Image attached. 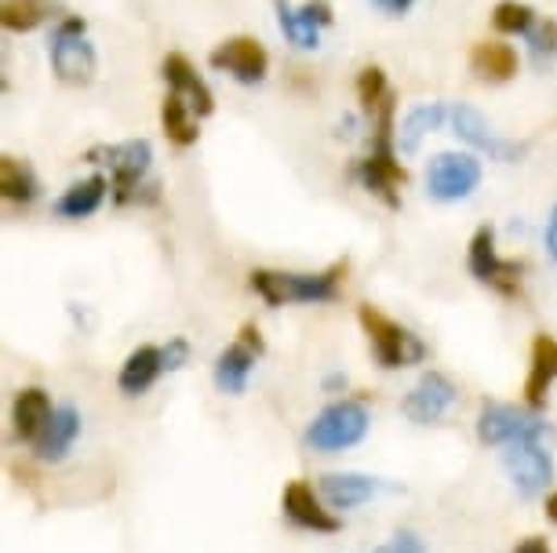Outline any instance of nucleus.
I'll list each match as a JSON object with an SVG mask.
<instances>
[{
  "mask_svg": "<svg viewBox=\"0 0 557 553\" xmlns=\"http://www.w3.org/2000/svg\"><path fill=\"white\" fill-rule=\"evenodd\" d=\"M357 179L386 208H401V186L408 183V172L394 161V96L375 113V146L357 164Z\"/></svg>",
  "mask_w": 557,
  "mask_h": 553,
  "instance_id": "1",
  "label": "nucleus"
},
{
  "mask_svg": "<svg viewBox=\"0 0 557 553\" xmlns=\"http://www.w3.org/2000/svg\"><path fill=\"white\" fill-rule=\"evenodd\" d=\"M346 277V263H335L324 274H277V269H251V288L270 306L288 302H332L339 296V280Z\"/></svg>",
  "mask_w": 557,
  "mask_h": 553,
  "instance_id": "2",
  "label": "nucleus"
},
{
  "mask_svg": "<svg viewBox=\"0 0 557 553\" xmlns=\"http://www.w3.org/2000/svg\"><path fill=\"white\" fill-rule=\"evenodd\" d=\"M357 321H361L368 342H372V353L380 361V368L394 372V368H408V364H419L426 357V347L419 342L412 331L401 328L397 321L386 317L383 310H375L372 302H364L357 310Z\"/></svg>",
  "mask_w": 557,
  "mask_h": 553,
  "instance_id": "3",
  "label": "nucleus"
},
{
  "mask_svg": "<svg viewBox=\"0 0 557 553\" xmlns=\"http://www.w3.org/2000/svg\"><path fill=\"white\" fill-rule=\"evenodd\" d=\"M88 164H107L110 175H113V201L117 204H128L139 197V186L150 172V161H153V146L146 139H128V142H113V146H91L84 153Z\"/></svg>",
  "mask_w": 557,
  "mask_h": 553,
  "instance_id": "4",
  "label": "nucleus"
},
{
  "mask_svg": "<svg viewBox=\"0 0 557 553\" xmlns=\"http://www.w3.org/2000/svg\"><path fill=\"white\" fill-rule=\"evenodd\" d=\"M51 70L66 85H91L96 80V48L84 40V18L70 15L55 26L51 37Z\"/></svg>",
  "mask_w": 557,
  "mask_h": 553,
  "instance_id": "5",
  "label": "nucleus"
},
{
  "mask_svg": "<svg viewBox=\"0 0 557 553\" xmlns=\"http://www.w3.org/2000/svg\"><path fill=\"white\" fill-rule=\"evenodd\" d=\"M364 433H368L364 404L361 401H335L310 423L307 444L318 448V452H343V448H354L357 441H364Z\"/></svg>",
  "mask_w": 557,
  "mask_h": 553,
  "instance_id": "6",
  "label": "nucleus"
},
{
  "mask_svg": "<svg viewBox=\"0 0 557 553\" xmlns=\"http://www.w3.org/2000/svg\"><path fill=\"white\" fill-rule=\"evenodd\" d=\"M481 161L474 153H437L426 168V193L434 201H462L478 190Z\"/></svg>",
  "mask_w": 557,
  "mask_h": 553,
  "instance_id": "7",
  "label": "nucleus"
},
{
  "mask_svg": "<svg viewBox=\"0 0 557 553\" xmlns=\"http://www.w3.org/2000/svg\"><path fill=\"white\" fill-rule=\"evenodd\" d=\"M478 437L485 444L507 448L513 441H529V437H546V423L540 415H532L529 409L518 404H485L478 415Z\"/></svg>",
  "mask_w": 557,
  "mask_h": 553,
  "instance_id": "8",
  "label": "nucleus"
},
{
  "mask_svg": "<svg viewBox=\"0 0 557 553\" xmlns=\"http://www.w3.org/2000/svg\"><path fill=\"white\" fill-rule=\"evenodd\" d=\"M470 274L507 299L521 296V266L496 255V229L492 226H481L470 241Z\"/></svg>",
  "mask_w": 557,
  "mask_h": 553,
  "instance_id": "9",
  "label": "nucleus"
},
{
  "mask_svg": "<svg viewBox=\"0 0 557 553\" xmlns=\"http://www.w3.org/2000/svg\"><path fill=\"white\" fill-rule=\"evenodd\" d=\"M503 466H507L510 481L521 495H540L546 488V481H550V474H554L550 452L543 448L540 437L507 444V452H503Z\"/></svg>",
  "mask_w": 557,
  "mask_h": 553,
  "instance_id": "10",
  "label": "nucleus"
},
{
  "mask_svg": "<svg viewBox=\"0 0 557 553\" xmlns=\"http://www.w3.org/2000/svg\"><path fill=\"white\" fill-rule=\"evenodd\" d=\"M456 398H459V390H456V382H451L448 375L426 372L423 379H419L412 390H408V398L401 401V412L412 423L430 426V423L445 419V415L451 412V404H456Z\"/></svg>",
  "mask_w": 557,
  "mask_h": 553,
  "instance_id": "11",
  "label": "nucleus"
},
{
  "mask_svg": "<svg viewBox=\"0 0 557 553\" xmlns=\"http://www.w3.org/2000/svg\"><path fill=\"white\" fill-rule=\"evenodd\" d=\"M208 62H212L219 73H230V77L240 80V85H259V80L267 77V70H270L267 48H262L256 37H230V40H223V45L208 55Z\"/></svg>",
  "mask_w": 557,
  "mask_h": 553,
  "instance_id": "12",
  "label": "nucleus"
},
{
  "mask_svg": "<svg viewBox=\"0 0 557 553\" xmlns=\"http://www.w3.org/2000/svg\"><path fill=\"white\" fill-rule=\"evenodd\" d=\"M451 128L462 142H470L474 150L488 153L492 161H518L524 156V142H507L488 128V121L481 117L474 106H456L451 110Z\"/></svg>",
  "mask_w": 557,
  "mask_h": 553,
  "instance_id": "13",
  "label": "nucleus"
},
{
  "mask_svg": "<svg viewBox=\"0 0 557 553\" xmlns=\"http://www.w3.org/2000/svg\"><path fill=\"white\" fill-rule=\"evenodd\" d=\"M281 506H285V517L292 520V525H299L307 531H324V536L339 531V520L324 510L321 495L313 492L307 481H292L285 488V495H281Z\"/></svg>",
  "mask_w": 557,
  "mask_h": 553,
  "instance_id": "14",
  "label": "nucleus"
},
{
  "mask_svg": "<svg viewBox=\"0 0 557 553\" xmlns=\"http://www.w3.org/2000/svg\"><path fill=\"white\" fill-rule=\"evenodd\" d=\"M164 80L168 88L175 91V96H183L186 102H190V110L197 113V117H208V113L215 110V99H212V88L205 85L201 77H197V70L190 66V59L178 55V51H172V55L164 59Z\"/></svg>",
  "mask_w": 557,
  "mask_h": 553,
  "instance_id": "15",
  "label": "nucleus"
},
{
  "mask_svg": "<svg viewBox=\"0 0 557 553\" xmlns=\"http://www.w3.org/2000/svg\"><path fill=\"white\" fill-rule=\"evenodd\" d=\"M81 437V412L73 409V404H59L55 412H51V419L45 426V433L37 437V455L45 458V463H59V458L70 455L73 441Z\"/></svg>",
  "mask_w": 557,
  "mask_h": 553,
  "instance_id": "16",
  "label": "nucleus"
},
{
  "mask_svg": "<svg viewBox=\"0 0 557 553\" xmlns=\"http://www.w3.org/2000/svg\"><path fill=\"white\" fill-rule=\"evenodd\" d=\"M51 412H55L51 409V398L40 390V386H26V390H18L15 404H12V426H15L18 441L37 444V437L45 433Z\"/></svg>",
  "mask_w": 557,
  "mask_h": 553,
  "instance_id": "17",
  "label": "nucleus"
},
{
  "mask_svg": "<svg viewBox=\"0 0 557 553\" xmlns=\"http://www.w3.org/2000/svg\"><path fill=\"white\" fill-rule=\"evenodd\" d=\"M554 379H557V339L535 336L532 368H529V379H524V404H529V409H543Z\"/></svg>",
  "mask_w": 557,
  "mask_h": 553,
  "instance_id": "18",
  "label": "nucleus"
},
{
  "mask_svg": "<svg viewBox=\"0 0 557 553\" xmlns=\"http://www.w3.org/2000/svg\"><path fill=\"white\" fill-rule=\"evenodd\" d=\"M380 481L364 474H324L321 477V495L332 510H354L380 495Z\"/></svg>",
  "mask_w": 557,
  "mask_h": 553,
  "instance_id": "19",
  "label": "nucleus"
},
{
  "mask_svg": "<svg viewBox=\"0 0 557 553\" xmlns=\"http://www.w3.org/2000/svg\"><path fill=\"white\" fill-rule=\"evenodd\" d=\"M470 70L478 73V80H488V85H503L518 73V51L510 45H499V40H481L470 51Z\"/></svg>",
  "mask_w": 557,
  "mask_h": 553,
  "instance_id": "20",
  "label": "nucleus"
},
{
  "mask_svg": "<svg viewBox=\"0 0 557 553\" xmlns=\"http://www.w3.org/2000/svg\"><path fill=\"white\" fill-rule=\"evenodd\" d=\"M256 357L259 353L245 347V342H234V347H226L223 353H219V361H215V386L223 393H245V386H248V375L251 368H256Z\"/></svg>",
  "mask_w": 557,
  "mask_h": 553,
  "instance_id": "21",
  "label": "nucleus"
},
{
  "mask_svg": "<svg viewBox=\"0 0 557 553\" xmlns=\"http://www.w3.org/2000/svg\"><path fill=\"white\" fill-rule=\"evenodd\" d=\"M164 372V357L157 347H139L128 353V361H124L121 368V390L128 393V398H139V393H146L150 386L157 382V375Z\"/></svg>",
  "mask_w": 557,
  "mask_h": 553,
  "instance_id": "22",
  "label": "nucleus"
},
{
  "mask_svg": "<svg viewBox=\"0 0 557 553\" xmlns=\"http://www.w3.org/2000/svg\"><path fill=\"white\" fill-rule=\"evenodd\" d=\"M107 190H113V186L107 183V175H88L84 183H73L70 190L59 197L55 212L62 218H88V215H96L102 208V197H107Z\"/></svg>",
  "mask_w": 557,
  "mask_h": 553,
  "instance_id": "23",
  "label": "nucleus"
},
{
  "mask_svg": "<svg viewBox=\"0 0 557 553\" xmlns=\"http://www.w3.org/2000/svg\"><path fill=\"white\" fill-rule=\"evenodd\" d=\"M59 12V0H4L0 4V23L12 34H29L40 23H48Z\"/></svg>",
  "mask_w": 557,
  "mask_h": 553,
  "instance_id": "24",
  "label": "nucleus"
},
{
  "mask_svg": "<svg viewBox=\"0 0 557 553\" xmlns=\"http://www.w3.org/2000/svg\"><path fill=\"white\" fill-rule=\"evenodd\" d=\"M161 124H164V135L172 139L175 146H194L197 142V121H194V110L190 102L175 91H168V99L161 102Z\"/></svg>",
  "mask_w": 557,
  "mask_h": 553,
  "instance_id": "25",
  "label": "nucleus"
},
{
  "mask_svg": "<svg viewBox=\"0 0 557 553\" xmlns=\"http://www.w3.org/2000/svg\"><path fill=\"white\" fill-rule=\"evenodd\" d=\"M37 190H40L37 175L26 161H18V156H0V193H4L8 201L29 204L37 197Z\"/></svg>",
  "mask_w": 557,
  "mask_h": 553,
  "instance_id": "26",
  "label": "nucleus"
},
{
  "mask_svg": "<svg viewBox=\"0 0 557 553\" xmlns=\"http://www.w3.org/2000/svg\"><path fill=\"white\" fill-rule=\"evenodd\" d=\"M445 113H448V110L441 106V102H426V106H416V110L405 117V124H401V150H405V153H416V150H419V139H423L426 131L441 128Z\"/></svg>",
  "mask_w": 557,
  "mask_h": 553,
  "instance_id": "27",
  "label": "nucleus"
},
{
  "mask_svg": "<svg viewBox=\"0 0 557 553\" xmlns=\"http://www.w3.org/2000/svg\"><path fill=\"white\" fill-rule=\"evenodd\" d=\"M273 8H277V23H281V29H285V37L292 40V45H296V48H318L321 26H313L310 18L302 15V8L296 12L288 0H273Z\"/></svg>",
  "mask_w": 557,
  "mask_h": 553,
  "instance_id": "28",
  "label": "nucleus"
},
{
  "mask_svg": "<svg viewBox=\"0 0 557 553\" xmlns=\"http://www.w3.org/2000/svg\"><path fill=\"white\" fill-rule=\"evenodd\" d=\"M357 99H361V110L372 117L380 113V106L391 99V88H386V73L380 66H364L361 77H357Z\"/></svg>",
  "mask_w": 557,
  "mask_h": 553,
  "instance_id": "29",
  "label": "nucleus"
},
{
  "mask_svg": "<svg viewBox=\"0 0 557 553\" xmlns=\"http://www.w3.org/2000/svg\"><path fill=\"white\" fill-rule=\"evenodd\" d=\"M492 26L499 34H529L535 26V12L529 4H521V0H499L496 12H492Z\"/></svg>",
  "mask_w": 557,
  "mask_h": 553,
  "instance_id": "30",
  "label": "nucleus"
},
{
  "mask_svg": "<svg viewBox=\"0 0 557 553\" xmlns=\"http://www.w3.org/2000/svg\"><path fill=\"white\" fill-rule=\"evenodd\" d=\"M524 37H529V51L535 62H546L557 55V23L554 18H535V26Z\"/></svg>",
  "mask_w": 557,
  "mask_h": 553,
  "instance_id": "31",
  "label": "nucleus"
},
{
  "mask_svg": "<svg viewBox=\"0 0 557 553\" xmlns=\"http://www.w3.org/2000/svg\"><path fill=\"white\" fill-rule=\"evenodd\" d=\"M161 357H164V372H178L190 357V342L186 339H172L168 347H161Z\"/></svg>",
  "mask_w": 557,
  "mask_h": 553,
  "instance_id": "32",
  "label": "nucleus"
},
{
  "mask_svg": "<svg viewBox=\"0 0 557 553\" xmlns=\"http://www.w3.org/2000/svg\"><path fill=\"white\" fill-rule=\"evenodd\" d=\"M375 553H426V550H423V542H419V536H412V531H397V536Z\"/></svg>",
  "mask_w": 557,
  "mask_h": 553,
  "instance_id": "33",
  "label": "nucleus"
},
{
  "mask_svg": "<svg viewBox=\"0 0 557 553\" xmlns=\"http://www.w3.org/2000/svg\"><path fill=\"white\" fill-rule=\"evenodd\" d=\"M302 15H307L313 26H329L332 23V4L329 0H310V4H302Z\"/></svg>",
  "mask_w": 557,
  "mask_h": 553,
  "instance_id": "34",
  "label": "nucleus"
},
{
  "mask_svg": "<svg viewBox=\"0 0 557 553\" xmlns=\"http://www.w3.org/2000/svg\"><path fill=\"white\" fill-rule=\"evenodd\" d=\"M240 342H245V347H251L256 353L267 350V342H262V336H259V328H256V325H245V328H240Z\"/></svg>",
  "mask_w": 557,
  "mask_h": 553,
  "instance_id": "35",
  "label": "nucleus"
},
{
  "mask_svg": "<svg viewBox=\"0 0 557 553\" xmlns=\"http://www.w3.org/2000/svg\"><path fill=\"white\" fill-rule=\"evenodd\" d=\"M546 252H550V259H557V208L546 218Z\"/></svg>",
  "mask_w": 557,
  "mask_h": 553,
  "instance_id": "36",
  "label": "nucleus"
},
{
  "mask_svg": "<svg viewBox=\"0 0 557 553\" xmlns=\"http://www.w3.org/2000/svg\"><path fill=\"white\" fill-rule=\"evenodd\" d=\"M513 553H550V546H546V539L532 536V539L518 542V546H513Z\"/></svg>",
  "mask_w": 557,
  "mask_h": 553,
  "instance_id": "37",
  "label": "nucleus"
},
{
  "mask_svg": "<svg viewBox=\"0 0 557 553\" xmlns=\"http://www.w3.org/2000/svg\"><path fill=\"white\" fill-rule=\"evenodd\" d=\"M375 8H383V12H391V15H401L412 8V0H372Z\"/></svg>",
  "mask_w": 557,
  "mask_h": 553,
  "instance_id": "38",
  "label": "nucleus"
},
{
  "mask_svg": "<svg viewBox=\"0 0 557 553\" xmlns=\"http://www.w3.org/2000/svg\"><path fill=\"white\" fill-rule=\"evenodd\" d=\"M546 517H550V520H557V492H554L550 499H546Z\"/></svg>",
  "mask_w": 557,
  "mask_h": 553,
  "instance_id": "39",
  "label": "nucleus"
},
{
  "mask_svg": "<svg viewBox=\"0 0 557 553\" xmlns=\"http://www.w3.org/2000/svg\"><path fill=\"white\" fill-rule=\"evenodd\" d=\"M324 386H329V390H335V386H346V379H343V375H329V379H324Z\"/></svg>",
  "mask_w": 557,
  "mask_h": 553,
  "instance_id": "40",
  "label": "nucleus"
}]
</instances>
